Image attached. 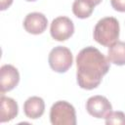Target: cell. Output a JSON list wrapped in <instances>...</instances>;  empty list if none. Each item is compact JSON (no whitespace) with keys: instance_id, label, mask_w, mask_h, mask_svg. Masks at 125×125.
<instances>
[{"instance_id":"obj_15","label":"cell","mask_w":125,"mask_h":125,"mask_svg":"<svg viewBox=\"0 0 125 125\" xmlns=\"http://www.w3.org/2000/svg\"><path fill=\"white\" fill-rule=\"evenodd\" d=\"M13 3V0H0V10L4 11L8 9Z\"/></svg>"},{"instance_id":"obj_13","label":"cell","mask_w":125,"mask_h":125,"mask_svg":"<svg viewBox=\"0 0 125 125\" xmlns=\"http://www.w3.org/2000/svg\"><path fill=\"white\" fill-rule=\"evenodd\" d=\"M105 124L125 125V113L122 111H110L105 117Z\"/></svg>"},{"instance_id":"obj_6","label":"cell","mask_w":125,"mask_h":125,"mask_svg":"<svg viewBox=\"0 0 125 125\" xmlns=\"http://www.w3.org/2000/svg\"><path fill=\"white\" fill-rule=\"evenodd\" d=\"M111 104L104 96H93L86 102V110L90 115L96 118H104L111 111Z\"/></svg>"},{"instance_id":"obj_12","label":"cell","mask_w":125,"mask_h":125,"mask_svg":"<svg viewBox=\"0 0 125 125\" xmlns=\"http://www.w3.org/2000/svg\"><path fill=\"white\" fill-rule=\"evenodd\" d=\"M95 5H93L89 0H74L72 4V12L75 17L79 19L89 18L93 11Z\"/></svg>"},{"instance_id":"obj_1","label":"cell","mask_w":125,"mask_h":125,"mask_svg":"<svg viewBox=\"0 0 125 125\" xmlns=\"http://www.w3.org/2000/svg\"><path fill=\"white\" fill-rule=\"evenodd\" d=\"M76 79L80 88L92 90L97 88L103 77L108 72L110 62L97 48H83L76 57Z\"/></svg>"},{"instance_id":"obj_8","label":"cell","mask_w":125,"mask_h":125,"mask_svg":"<svg viewBox=\"0 0 125 125\" xmlns=\"http://www.w3.org/2000/svg\"><path fill=\"white\" fill-rule=\"evenodd\" d=\"M48 25V20L46 16L39 12L29 13L23 20V27L28 33L37 35L43 33Z\"/></svg>"},{"instance_id":"obj_11","label":"cell","mask_w":125,"mask_h":125,"mask_svg":"<svg viewBox=\"0 0 125 125\" xmlns=\"http://www.w3.org/2000/svg\"><path fill=\"white\" fill-rule=\"evenodd\" d=\"M107 60L116 65H124L125 64V42L116 41L114 44H112L107 51Z\"/></svg>"},{"instance_id":"obj_7","label":"cell","mask_w":125,"mask_h":125,"mask_svg":"<svg viewBox=\"0 0 125 125\" xmlns=\"http://www.w3.org/2000/svg\"><path fill=\"white\" fill-rule=\"evenodd\" d=\"M20 82L19 70L12 64H4L0 68V90L3 95L18 86Z\"/></svg>"},{"instance_id":"obj_5","label":"cell","mask_w":125,"mask_h":125,"mask_svg":"<svg viewBox=\"0 0 125 125\" xmlns=\"http://www.w3.org/2000/svg\"><path fill=\"white\" fill-rule=\"evenodd\" d=\"M74 32L73 21L64 16L58 17L53 20L50 26V33L53 39L57 41H64L72 36Z\"/></svg>"},{"instance_id":"obj_2","label":"cell","mask_w":125,"mask_h":125,"mask_svg":"<svg viewBox=\"0 0 125 125\" xmlns=\"http://www.w3.org/2000/svg\"><path fill=\"white\" fill-rule=\"evenodd\" d=\"M119 22L113 17H105L101 19L95 25L93 36L99 44L110 47L119 38Z\"/></svg>"},{"instance_id":"obj_10","label":"cell","mask_w":125,"mask_h":125,"mask_svg":"<svg viewBox=\"0 0 125 125\" xmlns=\"http://www.w3.org/2000/svg\"><path fill=\"white\" fill-rule=\"evenodd\" d=\"M1 109H0V122H8L14 119L19 112V106L17 102L9 97L1 96Z\"/></svg>"},{"instance_id":"obj_17","label":"cell","mask_w":125,"mask_h":125,"mask_svg":"<svg viewBox=\"0 0 125 125\" xmlns=\"http://www.w3.org/2000/svg\"><path fill=\"white\" fill-rule=\"evenodd\" d=\"M25 1H35V0H25Z\"/></svg>"},{"instance_id":"obj_9","label":"cell","mask_w":125,"mask_h":125,"mask_svg":"<svg viewBox=\"0 0 125 125\" xmlns=\"http://www.w3.org/2000/svg\"><path fill=\"white\" fill-rule=\"evenodd\" d=\"M45 110V103L42 98L33 96L28 98L23 104V112L30 119L41 117Z\"/></svg>"},{"instance_id":"obj_16","label":"cell","mask_w":125,"mask_h":125,"mask_svg":"<svg viewBox=\"0 0 125 125\" xmlns=\"http://www.w3.org/2000/svg\"><path fill=\"white\" fill-rule=\"evenodd\" d=\"M89 1H90L93 5H95V6H96V5H99L103 0H89Z\"/></svg>"},{"instance_id":"obj_3","label":"cell","mask_w":125,"mask_h":125,"mask_svg":"<svg viewBox=\"0 0 125 125\" xmlns=\"http://www.w3.org/2000/svg\"><path fill=\"white\" fill-rule=\"evenodd\" d=\"M50 121L53 125H75V108L66 101H58L50 109Z\"/></svg>"},{"instance_id":"obj_14","label":"cell","mask_w":125,"mask_h":125,"mask_svg":"<svg viewBox=\"0 0 125 125\" xmlns=\"http://www.w3.org/2000/svg\"><path fill=\"white\" fill-rule=\"evenodd\" d=\"M112 8L117 12H125V0H110Z\"/></svg>"},{"instance_id":"obj_4","label":"cell","mask_w":125,"mask_h":125,"mask_svg":"<svg viewBox=\"0 0 125 125\" xmlns=\"http://www.w3.org/2000/svg\"><path fill=\"white\" fill-rule=\"evenodd\" d=\"M48 62L50 67L59 73H63L69 69L73 62V56L70 50L64 46L53 48L49 54Z\"/></svg>"}]
</instances>
